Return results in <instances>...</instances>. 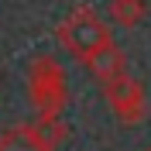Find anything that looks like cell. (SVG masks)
<instances>
[{
	"label": "cell",
	"instance_id": "obj_6",
	"mask_svg": "<svg viewBox=\"0 0 151 151\" xmlns=\"http://www.w3.org/2000/svg\"><path fill=\"white\" fill-rule=\"evenodd\" d=\"M0 151H45L41 144H38L35 131L28 127H14V131H7L4 137H0Z\"/></svg>",
	"mask_w": 151,
	"mask_h": 151
},
{
	"label": "cell",
	"instance_id": "obj_7",
	"mask_svg": "<svg viewBox=\"0 0 151 151\" xmlns=\"http://www.w3.org/2000/svg\"><path fill=\"white\" fill-rule=\"evenodd\" d=\"M110 14H113V21L134 28V24L144 21V0H110Z\"/></svg>",
	"mask_w": 151,
	"mask_h": 151
},
{
	"label": "cell",
	"instance_id": "obj_5",
	"mask_svg": "<svg viewBox=\"0 0 151 151\" xmlns=\"http://www.w3.org/2000/svg\"><path fill=\"white\" fill-rule=\"evenodd\" d=\"M31 131H35L38 144H41L45 151H55L58 144L65 141V124L58 120V117H41V120H38Z\"/></svg>",
	"mask_w": 151,
	"mask_h": 151
},
{
	"label": "cell",
	"instance_id": "obj_3",
	"mask_svg": "<svg viewBox=\"0 0 151 151\" xmlns=\"http://www.w3.org/2000/svg\"><path fill=\"white\" fill-rule=\"evenodd\" d=\"M103 89H106V100H110L113 113H117L124 124H137L144 117L148 103H144L141 83H137L131 72H124V76H117V79H110V83H103Z\"/></svg>",
	"mask_w": 151,
	"mask_h": 151
},
{
	"label": "cell",
	"instance_id": "obj_8",
	"mask_svg": "<svg viewBox=\"0 0 151 151\" xmlns=\"http://www.w3.org/2000/svg\"><path fill=\"white\" fill-rule=\"evenodd\" d=\"M148 151H151V148H148Z\"/></svg>",
	"mask_w": 151,
	"mask_h": 151
},
{
	"label": "cell",
	"instance_id": "obj_4",
	"mask_svg": "<svg viewBox=\"0 0 151 151\" xmlns=\"http://www.w3.org/2000/svg\"><path fill=\"white\" fill-rule=\"evenodd\" d=\"M89 69L96 72V79H100V83H110V79H117V76L127 72V69H124V52L110 41L106 48H100V52L89 58Z\"/></svg>",
	"mask_w": 151,
	"mask_h": 151
},
{
	"label": "cell",
	"instance_id": "obj_2",
	"mask_svg": "<svg viewBox=\"0 0 151 151\" xmlns=\"http://www.w3.org/2000/svg\"><path fill=\"white\" fill-rule=\"evenodd\" d=\"M58 38L65 41V48L72 52V55L86 58V62H89L100 48L110 45V31H106V24L96 17L93 10H86V7L72 10V14L58 24Z\"/></svg>",
	"mask_w": 151,
	"mask_h": 151
},
{
	"label": "cell",
	"instance_id": "obj_1",
	"mask_svg": "<svg viewBox=\"0 0 151 151\" xmlns=\"http://www.w3.org/2000/svg\"><path fill=\"white\" fill-rule=\"evenodd\" d=\"M28 100L38 117H58V110L65 106V72L52 55L28 62Z\"/></svg>",
	"mask_w": 151,
	"mask_h": 151
}]
</instances>
